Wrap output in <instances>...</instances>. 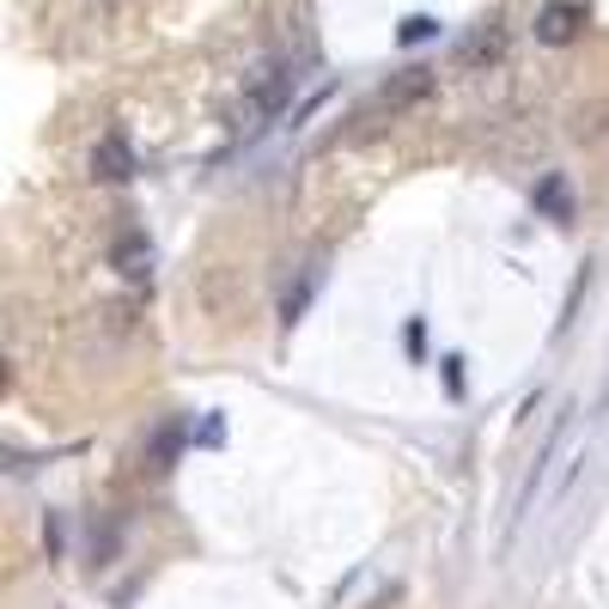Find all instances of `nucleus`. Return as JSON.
<instances>
[{
    "mask_svg": "<svg viewBox=\"0 0 609 609\" xmlns=\"http://www.w3.org/2000/svg\"><path fill=\"white\" fill-rule=\"evenodd\" d=\"M287 98H292V74L280 62H268L263 74L244 86V122H256V129H263L268 117H280V110H287Z\"/></svg>",
    "mask_w": 609,
    "mask_h": 609,
    "instance_id": "1",
    "label": "nucleus"
},
{
    "mask_svg": "<svg viewBox=\"0 0 609 609\" xmlns=\"http://www.w3.org/2000/svg\"><path fill=\"white\" fill-rule=\"evenodd\" d=\"M427 92H433V67H402L397 80L372 98V117H378V110H409V104H421Z\"/></svg>",
    "mask_w": 609,
    "mask_h": 609,
    "instance_id": "2",
    "label": "nucleus"
},
{
    "mask_svg": "<svg viewBox=\"0 0 609 609\" xmlns=\"http://www.w3.org/2000/svg\"><path fill=\"white\" fill-rule=\"evenodd\" d=\"M92 177H98V184H129V177H134L129 134H104V141L92 146Z\"/></svg>",
    "mask_w": 609,
    "mask_h": 609,
    "instance_id": "3",
    "label": "nucleus"
},
{
    "mask_svg": "<svg viewBox=\"0 0 609 609\" xmlns=\"http://www.w3.org/2000/svg\"><path fill=\"white\" fill-rule=\"evenodd\" d=\"M585 31V0H549L536 13V37L543 43H573Z\"/></svg>",
    "mask_w": 609,
    "mask_h": 609,
    "instance_id": "4",
    "label": "nucleus"
},
{
    "mask_svg": "<svg viewBox=\"0 0 609 609\" xmlns=\"http://www.w3.org/2000/svg\"><path fill=\"white\" fill-rule=\"evenodd\" d=\"M500 55H506V25H500V19H481V25L457 43V62H464V67H494Z\"/></svg>",
    "mask_w": 609,
    "mask_h": 609,
    "instance_id": "5",
    "label": "nucleus"
},
{
    "mask_svg": "<svg viewBox=\"0 0 609 609\" xmlns=\"http://www.w3.org/2000/svg\"><path fill=\"white\" fill-rule=\"evenodd\" d=\"M110 268H117L122 280H146L153 275V244H146L141 232H122V239L110 244Z\"/></svg>",
    "mask_w": 609,
    "mask_h": 609,
    "instance_id": "6",
    "label": "nucleus"
},
{
    "mask_svg": "<svg viewBox=\"0 0 609 609\" xmlns=\"http://www.w3.org/2000/svg\"><path fill=\"white\" fill-rule=\"evenodd\" d=\"M536 208H543L555 225H567V220H573V189H567V177L549 171L543 184H536Z\"/></svg>",
    "mask_w": 609,
    "mask_h": 609,
    "instance_id": "7",
    "label": "nucleus"
},
{
    "mask_svg": "<svg viewBox=\"0 0 609 609\" xmlns=\"http://www.w3.org/2000/svg\"><path fill=\"white\" fill-rule=\"evenodd\" d=\"M427 37H439V19H427V13H414V19L397 25V43H427Z\"/></svg>",
    "mask_w": 609,
    "mask_h": 609,
    "instance_id": "8",
    "label": "nucleus"
},
{
    "mask_svg": "<svg viewBox=\"0 0 609 609\" xmlns=\"http://www.w3.org/2000/svg\"><path fill=\"white\" fill-rule=\"evenodd\" d=\"M311 304V280H292L287 299H280V323H299V311Z\"/></svg>",
    "mask_w": 609,
    "mask_h": 609,
    "instance_id": "9",
    "label": "nucleus"
},
{
    "mask_svg": "<svg viewBox=\"0 0 609 609\" xmlns=\"http://www.w3.org/2000/svg\"><path fill=\"white\" fill-rule=\"evenodd\" d=\"M439 378H445V390H451V397H464V359H457V354H451L445 366H439Z\"/></svg>",
    "mask_w": 609,
    "mask_h": 609,
    "instance_id": "10",
    "label": "nucleus"
},
{
    "mask_svg": "<svg viewBox=\"0 0 609 609\" xmlns=\"http://www.w3.org/2000/svg\"><path fill=\"white\" fill-rule=\"evenodd\" d=\"M7 385H13V372H7V359H0V390H7Z\"/></svg>",
    "mask_w": 609,
    "mask_h": 609,
    "instance_id": "11",
    "label": "nucleus"
}]
</instances>
